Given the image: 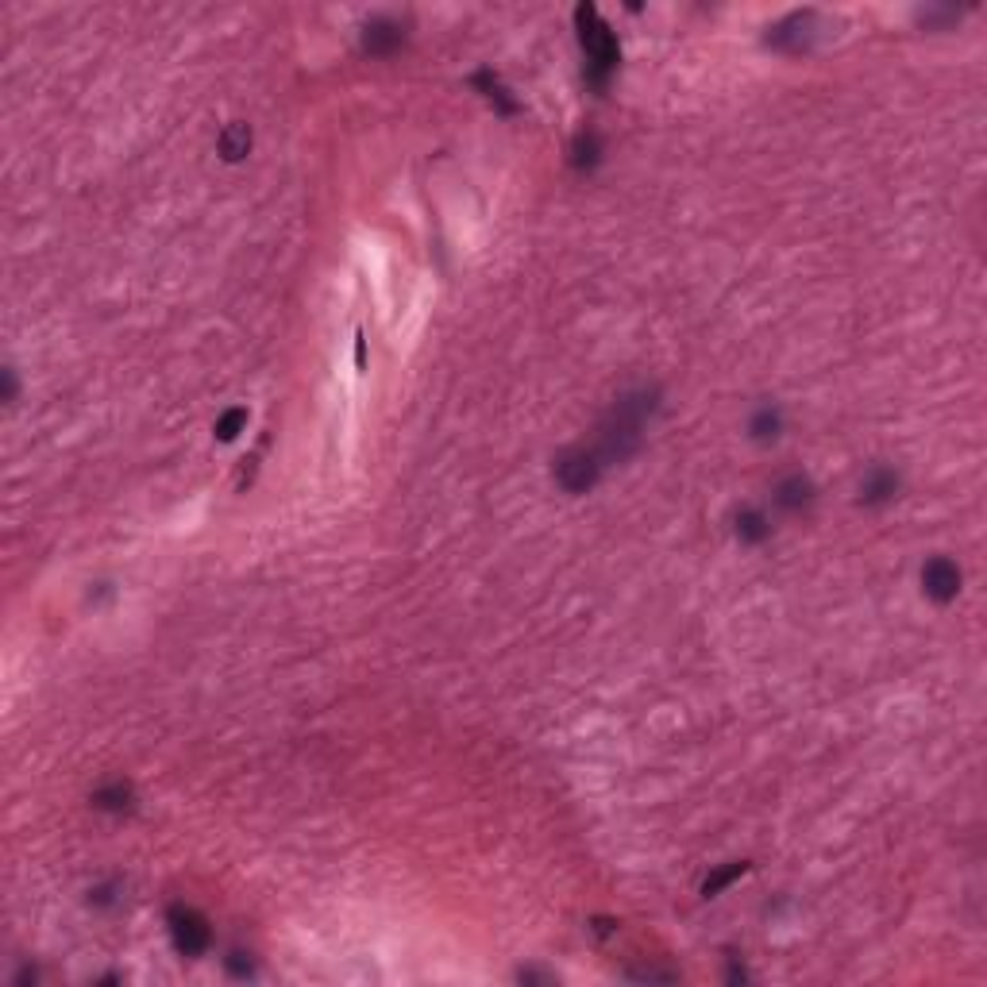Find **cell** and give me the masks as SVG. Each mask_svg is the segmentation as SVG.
<instances>
[{
  "mask_svg": "<svg viewBox=\"0 0 987 987\" xmlns=\"http://www.w3.org/2000/svg\"><path fill=\"white\" fill-rule=\"evenodd\" d=\"M656 409H660V394L656 390H633V394L617 398L614 409L602 417L594 444H590V452L598 455V463L602 467H614V463H625V459H633V455L641 452L644 428H648Z\"/></svg>",
  "mask_w": 987,
  "mask_h": 987,
  "instance_id": "obj_1",
  "label": "cell"
},
{
  "mask_svg": "<svg viewBox=\"0 0 987 987\" xmlns=\"http://www.w3.org/2000/svg\"><path fill=\"white\" fill-rule=\"evenodd\" d=\"M575 27H579V47L587 58V81L594 89H606L610 78L621 66V47H617V35L610 31V24L602 20V12L594 4H579L575 8Z\"/></svg>",
  "mask_w": 987,
  "mask_h": 987,
  "instance_id": "obj_2",
  "label": "cell"
},
{
  "mask_svg": "<svg viewBox=\"0 0 987 987\" xmlns=\"http://www.w3.org/2000/svg\"><path fill=\"white\" fill-rule=\"evenodd\" d=\"M602 463H598V455L590 452V444H575V448H563L556 455V467H552V475L560 482L563 494H590L598 479H602Z\"/></svg>",
  "mask_w": 987,
  "mask_h": 987,
  "instance_id": "obj_3",
  "label": "cell"
},
{
  "mask_svg": "<svg viewBox=\"0 0 987 987\" xmlns=\"http://www.w3.org/2000/svg\"><path fill=\"white\" fill-rule=\"evenodd\" d=\"M166 926H170V941H174V949H178L182 957H201V953H209V945H213V926H209V918H205L197 907L174 903V907L166 910Z\"/></svg>",
  "mask_w": 987,
  "mask_h": 987,
  "instance_id": "obj_4",
  "label": "cell"
},
{
  "mask_svg": "<svg viewBox=\"0 0 987 987\" xmlns=\"http://www.w3.org/2000/svg\"><path fill=\"white\" fill-rule=\"evenodd\" d=\"M961 583H964L961 567L949 560V556H934V560H926V567H922V590H926V598L937 602V606L957 602Z\"/></svg>",
  "mask_w": 987,
  "mask_h": 987,
  "instance_id": "obj_5",
  "label": "cell"
},
{
  "mask_svg": "<svg viewBox=\"0 0 987 987\" xmlns=\"http://www.w3.org/2000/svg\"><path fill=\"white\" fill-rule=\"evenodd\" d=\"M818 20V12L814 8H806V12H791L787 20H779L775 27H768V47L783 54H802L810 47V24Z\"/></svg>",
  "mask_w": 987,
  "mask_h": 987,
  "instance_id": "obj_6",
  "label": "cell"
},
{
  "mask_svg": "<svg viewBox=\"0 0 987 987\" xmlns=\"http://www.w3.org/2000/svg\"><path fill=\"white\" fill-rule=\"evenodd\" d=\"M772 498H775V506H779V509H787V513H799V509L814 506L818 490H814V482L806 479L802 471H795V475H783V479L775 482Z\"/></svg>",
  "mask_w": 987,
  "mask_h": 987,
  "instance_id": "obj_7",
  "label": "cell"
},
{
  "mask_svg": "<svg viewBox=\"0 0 987 987\" xmlns=\"http://www.w3.org/2000/svg\"><path fill=\"white\" fill-rule=\"evenodd\" d=\"M895 494H899V471H891V467H872L864 482H860V506H887V502H895Z\"/></svg>",
  "mask_w": 987,
  "mask_h": 987,
  "instance_id": "obj_8",
  "label": "cell"
},
{
  "mask_svg": "<svg viewBox=\"0 0 987 987\" xmlns=\"http://www.w3.org/2000/svg\"><path fill=\"white\" fill-rule=\"evenodd\" d=\"M401 43H405V24L390 20V16H378V20H371L367 31H363V47L371 54H390V51H398Z\"/></svg>",
  "mask_w": 987,
  "mask_h": 987,
  "instance_id": "obj_9",
  "label": "cell"
},
{
  "mask_svg": "<svg viewBox=\"0 0 987 987\" xmlns=\"http://www.w3.org/2000/svg\"><path fill=\"white\" fill-rule=\"evenodd\" d=\"M733 533L741 544H764V540H772V517H768V509L760 506H745L737 513V521H733Z\"/></svg>",
  "mask_w": 987,
  "mask_h": 987,
  "instance_id": "obj_10",
  "label": "cell"
},
{
  "mask_svg": "<svg viewBox=\"0 0 987 987\" xmlns=\"http://www.w3.org/2000/svg\"><path fill=\"white\" fill-rule=\"evenodd\" d=\"M748 436L756 444H775L783 436V409L779 405H760L752 417H748Z\"/></svg>",
  "mask_w": 987,
  "mask_h": 987,
  "instance_id": "obj_11",
  "label": "cell"
},
{
  "mask_svg": "<svg viewBox=\"0 0 987 987\" xmlns=\"http://www.w3.org/2000/svg\"><path fill=\"white\" fill-rule=\"evenodd\" d=\"M93 806H97V810H105V814H124V810H132L135 806L132 783L112 779V783H105V787H97V791H93Z\"/></svg>",
  "mask_w": 987,
  "mask_h": 987,
  "instance_id": "obj_12",
  "label": "cell"
},
{
  "mask_svg": "<svg viewBox=\"0 0 987 987\" xmlns=\"http://www.w3.org/2000/svg\"><path fill=\"white\" fill-rule=\"evenodd\" d=\"M216 151H220L224 162H240L251 151V128L247 124H228L216 139Z\"/></svg>",
  "mask_w": 987,
  "mask_h": 987,
  "instance_id": "obj_13",
  "label": "cell"
},
{
  "mask_svg": "<svg viewBox=\"0 0 987 987\" xmlns=\"http://www.w3.org/2000/svg\"><path fill=\"white\" fill-rule=\"evenodd\" d=\"M745 872H748V860H729V864L714 868V872L702 880V899H718L721 891H725L733 880H741Z\"/></svg>",
  "mask_w": 987,
  "mask_h": 987,
  "instance_id": "obj_14",
  "label": "cell"
},
{
  "mask_svg": "<svg viewBox=\"0 0 987 987\" xmlns=\"http://www.w3.org/2000/svg\"><path fill=\"white\" fill-rule=\"evenodd\" d=\"M598 159H602V139H598V132H579L575 147H571V162L579 170H594Z\"/></svg>",
  "mask_w": 987,
  "mask_h": 987,
  "instance_id": "obj_15",
  "label": "cell"
},
{
  "mask_svg": "<svg viewBox=\"0 0 987 987\" xmlns=\"http://www.w3.org/2000/svg\"><path fill=\"white\" fill-rule=\"evenodd\" d=\"M247 425V409H228V413H220V421H216V436L228 444V440H236L240 436V428Z\"/></svg>",
  "mask_w": 987,
  "mask_h": 987,
  "instance_id": "obj_16",
  "label": "cell"
},
{
  "mask_svg": "<svg viewBox=\"0 0 987 987\" xmlns=\"http://www.w3.org/2000/svg\"><path fill=\"white\" fill-rule=\"evenodd\" d=\"M243 957H247V953H232V957H228V972H232V976H251V972H255V964L243 961Z\"/></svg>",
  "mask_w": 987,
  "mask_h": 987,
  "instance_id": "obj_17",
  "label": "cell"
},
{
  "mask_svg": "<svg viewBox=\"0 0 987 987\" xmlns=\"http://www.w3.org/2000/svg\"><path fill=\"white\" fill-rule=\"evenodd\" d=\"M4 401H8V405L16 401V371H12V367H4Z\"/></svg>",
  "mask_w": 987,
  "mask_h": 987,
  "instance_id": "obj_18",
  "label": "cell"
}]
</instances>
